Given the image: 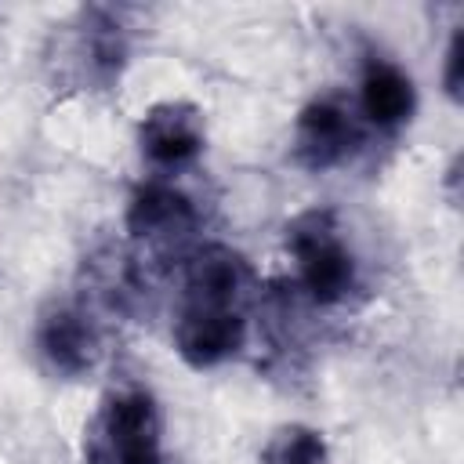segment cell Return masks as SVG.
Returning a JSON list of instances; mask_svg holds the SVG:
<instances>
[{
    "mask_svg": "<svg viewBox=\"0 0 464 464\" xmlns=\"http://www.w3.org/2000/svg\"><path fill=\"white\" fill-rule=\"evenodd\" d=\"M87 464H167L163 413L145 388L109 392L83 428Z\"/></svg>",
    "mask_w": 464,
    "mask_h": 464,
    "instance_id": "cell-1",
    "label": "cell"
},
{
    "mask_svg": "<svg viewBox=\"0 0 464 464\" xmlns=\"http://www.w3.org/2000/svg\"><path fill=\"white\" fill-rule=\"evenodd\" d=\"M286 250L297 268L301 290L315 304H341L359 286V265L352 246L344 243V232L334 218V210H304L294 221H286Z\"/></svg>",
    "mask_w": 464,
    "mask_h": 464,
    "instance_id": "cell-2",
    "label": "cell"
},
{
    "mask_svg": "<svg viewBox=\"0 0 464 464\" xmlns=\"http://www.w3.org/2000/svg\"><path fill=\"white\" fill-rule=\"evenodd\" d=\"M174 352L192 370H214L239 355L246 341V319L243 308H221V304H196L181 301L174 326H170Z\"/></svg>",
    "mask_w": 464,
    "mask_h": 464,
    "instance_id": "cell-3",
    "label": "cell"
},
{
    "mask_svg": "<svg viewBox=\"0 0 464 464\" xmlns=\"http://www.w3.org/2000/svg\"><path fill=\"white\" fill-rule=\"evenodd\" d=\"M362 141V130L337 94L312 98L294 123V156L308 170H330L341 167Z\"/></svg>",
    "mask_w": 464,
    "mask_h": 464,
    "instance_id": "cell-4",
    "label": "cell"
},
{
    "mask_svg": "<svg viewBox=\"0 0 464 464\" xmlns=\"http://www.w3.org/2000/svg\"><path fill=\"white\" fill-rule=\"evenodd\" d=\"M138 145L163 170L192 163L207 145V123H203L199 105L181 102V98L152 105L138 123Z\"/></svg>",
    "mask_w": 464,
    "mask_h": 464,
    "instance_id": "cell-5",
    "label": "cell"
},
{
    "mask_svg": "<svg viewBox=\"0 0 464 464\" xmlns=\"http://www.w3.org/2000/svg\"><path fill=\"white\" fill-rule=\"evenodd\" d=\"M36 348L44 362L62 377H83L102 355V334L94 319L76 304H54L40 315Z\"/></svg>",
    "mask_w": 464,
    "mask_h": 464,
    "instance_id": "cell-6",
    "label": "cell"
},
{
    "mask_svg": "<svg viewBox=\"0 0 464 464\" xmlns=\"http://www.w3.org/2000/svg\"><path fill=\"white\" fill-rule=\"evenodd\" d=\"M196 228V203L167 185V181H145L134 188L127 203V232L145 246H174L188 239Z\"/></svg>",
    "mask_w": 464,
    "mask_h": 464,
    "instance_id": "cell-7",
    "label": "cell"
},
{
    "mask_svg": "<svg viewBox=\"0 0 464 464\" xmlns=\"http://www.w3.org/2000/svg\"><path fill=\"white\" fill-rule=\"evenodd\" d=\"M250 286H254V268L232 246L207 243L185 257V301L243 308Z\"/></svg>",
    "mask_w": 464,
    "mask_h": 464,
    "instance_id": "cell-8",
    "label": "cell"
},
{
    "mask_svg": "<svg viewBox=\"0 0 464 464\" xmlns=\"http://www.w3.org/2000/svg\"><path fill=\"white\" fill-rule=\"evenodd\" d=\"M359 109L362 116L381 127V130H395L402 127L413 109H417V87L413 80L388 58H366L362 65V80H359Z\"/></svg>",
    "mask_w": 464,
    "mask_h": 464,
    "instance_id": "cell-9",
    "label": "cell"
},
{
    "mask_svg": "<svg viewBox=\"0 0 464 464\" xmlns=\"http://www.w3.org/2000/svg\"><path fill=\"white\" fill-rule=\"evenodd\" d=\"M80 54H83V69L91 80L109 83L120 76L123 62H127V33L116 22L112 11L105 7H91L83 11V25H80Z\"/></svg>",
    "mask_w": 464,
    "mask_h": 464,
    "instance_id": "cell-10",
    "label": "cell"
},
{
    "mask_svg": "<svg viewBox=\"0 0 464 464\" xmlns=\"http://www.w3.org/2000/svg\"><path fill=\"white\" fill-rule=\"evenodd\" d=\"M261 464H334L323 431L308 424H283L268 435Z\"/></svg>",
    "mask_w": 464,
    "mask_h": 464,
    "instance_id": "cell-11",
    "label": "cell"
},
{
    "mask_svg": "<svg viewBox=\"0 0 464 464\" xmlns=\"http://www.w3.org/2000/svg\"><path fill=\"white\" fill-rule=\"evenodd\" d=\"M460 69H464V33L457 29L453 40H450V47H446V72H442L450 98H460V80H464Z\"/></svg>",
    "mask_w": 464,
    "mask_h": 464,
    "instance_id": "cell-12",
    "label": "cell"
}]
</instances>
